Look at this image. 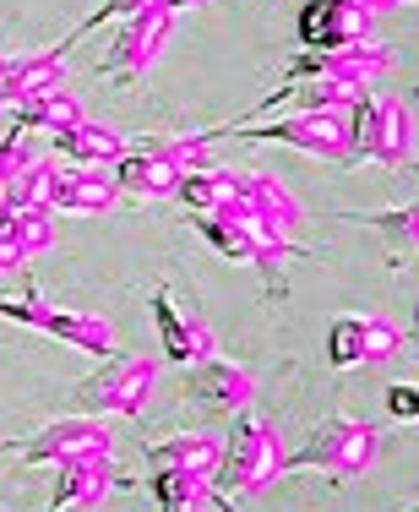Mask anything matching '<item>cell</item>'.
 I'll return each instance as SVG.
<instances>
[{
	"label": "cell",
	"instance_id": "6da1fadb",
	"mask_svg": "<svg viewBox=\"0 0 419 512\" xmlns=\"http://www.w3.org/2000/svg\"><path fill=\"white\" fill-rule=\"evenodd\" d=\"M381 164V169H403L414 158V109L398 93L381 99H354L349 104V164Z\"/></svg>",
	"mask_w": 419,
	"mask_h": 512
},
{
	"label": "cell",
	"instance_id": "7a4b0ae2",
	"mask_svg": "<svg viewBox=\"0 0 419 512\" xmlns=\"http://www.w3.org/2000/svg\"><path fill=\"white\" fill-rule=\"evenodd\" d=\"M289 469V453H283V436L267 420H240L229 431L224 453H218V474H213V491L229 496H262L278 474Z\"/></svg>",
	"mask_w": 419,
	"mask_h": 512
},
{
	"label": "cell",
	"instance_id": "3957f363",
	"mask_svg": "<svg viewBox=\"0 0 419 512\" xmlns=\"http://www.w3.org/2000/svg\"><path fill=\"white\" fill-rule=\"evenodd\" d=\"M207 137H245V142H278V148L349 164V109H294L278 126H213Z\"/></svg>",
	"mask_w": 419,
	"mask_h": 512
},
{
	"label": "cell",
	"instance_id": "277c9868",
	"mask_svg": "<svg viewBox=\"0 0 419 512\" xmlns=\"http://www.w3.org/2000/svg\"><path fill=\"white\" fill-rule=\"evenodd\" d=\"M381 453V431L371 420H349V414H338V420H322L311 431V442L300 447V453H289V469H327L332 480H354V474H365Z\"/></svg>",
	"mask_w": 419,
	"mask_h": 512
},
{
	"label": "cell",
	"instance_id": "5b68a950",
	"mask_svg": "<svg viewBox=\"0 0 419 512\" xmlns=\"http://www.w3.org/2000/svg\"><path fill=\"white\" fill-rule=\"evenodd\" d=\"M158 393V360L147 355H109L98 371L82 382V398L98 409V414H142Z\"/></svg>",
	"mask_w": 419,
	"mask_h": 512
},
{
	"label": "cell",
	"instance_id": "8992f818",
	"mask_svg": "<svg viewBox=\"0 0 419 512\" xmlns=\"http://www.w3.org/2000/svg\"><path fill=\"white\" fill-rule=\"evenodd\" d=\"M169 33H175V11H169V6L137 11V17H126L115 28V44H109V55H104V66H98V71H109V77H120V82L147 77V66L164 55Z\"/></svg>",
	"mask_w": 419,
	"mask_h": 512
},
{
	"label": "cell",
	"instance_id": "52a82bcc",
	"mask_svg": "<svg viewBox=\"0 0 419 512\" xmlns=\"http://www.w3.org/2000/svg\"><path fill=\"white\" fill-rule=\"evenodd\" d=\"M98 453H115V431L93 414H60L49 420L33 442H22V458L28 463H71V458H98Z\"/></svg>",
	"mask_w": 419,
	"mask_h": 512
},
{
	"label": "cell",
	"instance_id": "ba28073f",
	"mask_svg": "<svg viewBox=\"0 0 419 512\" xmlns=\"http://www.w3.org/2000/svg\"><path fill=\"white\" fill-rule=\"evenodd\" d=\"M294 33L305 50H338V44L371 39V17L360 11V0H305Z\"/></svg>",
	"mask_w": 419,
	"mask_h": 512
},
{
	"label": "cell",
	"instance_id": "9c48e42d",
	"mask_svg": "<svg viewBox=\"0 0 419 512\" xmlns=\"http://www.w3.org/2000/svg\"><path fill=\"white\" fill-rule=\"evenodd\" d=\"M66 50H71V39L49 44V50H39V55L6 60V71H0V104L22 109L28 99H39V93H49V88H66Z\"/></svg>",
	"mask_w": 419,
	"mask_h": 512
},
{
	"label": "cell",
	"instance_id": "30bf717a",
	"mask_svg": "<svg viewBox=\"0 0 419 512\" xmlns=\"http://www.w3.org/2000/svg\"><path fill=\"white\" fill-rule=\"evenodd\" d=\"M186 393L196 398V404H207V409H245L256 398V376L245 371V365H234L224 355H207V360H196L191 371H186Z\"/></svg>",
	"mask_w": 419,
	"mask_h": 512
},
{
	"label": "cell",
	"instance_id": "8fae6325",
	"mask_svg": "<svg viewBox=\"0 0 419 512\" xmlns=\"http://www.w3.org/2000/svg\"><path fill=\"white\" fill-rule=\"evenodd\" d=\"M153 316H158V327H164V355L169 360L196 365V360L218 355V333L196 311H180V300L169 295V289H158V295H153Z\"/></svg>",
	"mask_w": 419,
	"mask_h": 512
},
{
	"label": "cell",
	"instance_id": "7c38bea8",
	"mask_svg": "<svg viewBox=\"0 0 419 512\" xmlns=\"http://www.w3.org/2000/svg\"><path fill=\"white\" fill-rule=\"evenodd\" d=\"M120 202L115 180H109V169L98 164H77V169H60L55 186H49V213H82V218H98L109 213V207Z\"/></svg>",
	"mask_w": 419,
	"mask_h": 512
},
{
	"label": "cell",
	"instance_id": "4fadbf2b",
	"mask_svg": "<svg viewBox=\"0 0 419 512\" xmlns=\"http://www.w3.org/2000/svg\"><path fill=\"white\" fill-rule=\"evenodd\" d=\"M109 180H115L120 197H137V202H164L175 197L180 186V169L169 164V158L147 153V148H131L120 164H109Z\"/></svg>",
	"mask_w": 419,
	"mask_h": 512
},
{
	"label": "cell",
	"instance_id": "5bb4252c",
	"mask_svg": "<svg viewBox=\"0 0 419 512\" xmlns=\"http://www.w3.org/2000/svg\"><path fill=\"white\" fill-rule=\"evenodd\" d=\"M109 491H115V458H109V453L71 458V463H60V474H55V502H49V512L98 507Z\"/></svg>",
	"mask_w": 419,
	"mask_h": 512
},
{
	"label": "cell",
	"instance_id": "9a60e30c",
	"mask_svg": "<svg viewBox=\"0 0 419 512\" xmlns=\"http://www.w3.org/2000/svg\"><path fill=\"white\" fill-rule=\"evenodd\" d=\"M218 453H224V442L207 436V431H180V436H169V442L147 447V458H153L158 469L196 474V480H207V485H213V474H218Z\"/></svg>",
	"mask_w": 419,
	"mask_h": 512
},
{
	"label": "cell",
	"instance_id": "2e32d148",
	"mask_svg": "<svg viewBox=\"0 0 419 512\" xmlns=\"http://www.w3.org/2000/svg\"><path fill=\"white\" fill-rule=\"evenodd\" d=\"M240 202L256 213V224L273 229V235H294V229L305 224V207L294 191H283L278 180L267 175H240Z\"/></svg>",
	"mask_w": 419,
	"mask_h": 512
},
{
	"label": "cell",
	"instance_id": "e0dca14e",
	"mask_svg": "<svg viewBox=\"0 0 419 512\" xmlns=\"http://www.w3.org/2000/svg\"><path fill=\"white\" fill-rule=\"evenodd\" d=\"M0 246L17 262L55 251V213L49 207H0Z\"/></svg>",
	"mask_w": 419,
	"mask_h": 512
},
{
	"label": "cell",
	"instance_id": "ac0fdd59",
	"mask_svg": "<svg viewBox=\"0 0 419 512\" xmlns=\"http://www.w3.org/2000/svg\"><path fill=\"white\" fill-rule=\"evenodd\" d=\"M55 153L60 158H77V164H120V158L131 153V142L120 137L115 126H104V120H77L71 131H55Z\"/></svg>",
	"mask_w": 419,
	"mask_h": 512
},
{
	"label": "cell",
	"instance_id": "d6986e66",
	"mask_svg": "<svg viewBox=\"0 0 419 512\" xmlns=\"http://www.w3.org/2000/svg\"><path fill=\"white\" fill-rule=\"evenodd\" d=\"M39 333L60 338V344H71V349H82V355H98V360L115 355V327H109L104 316H93V311H55V306H49V316L39 322Z\"/></svg>",
	"mask_w": 419,
	"mask_h": 512
},
{
	"label": "cell",
	"instance_id": "ffe728a7",
	"mask_svg": "<svg viewBox=\"0 0 419 512\" xmlns=\"http://www.w3.org/2000/svg\"><path fill=\"white\" fill-rule=\"evenodd\" d=\"M175 197L191 207V213H224V207L240 197V169L229 164H202L191 175H180Z\"/></svg>",
	"mask_w": 419,
	"mask_h": 512
},
{
	"label": "cell",
	"instance_id": "44dd1931",
	"mask_svg": "<svg viewBox=\"0 0 419 512\" xmlns=\"http://www.w3.org/2000/svg\"><path fill=\"white\" fill-rule=\"evenodd\" d=\"M77 120H88V109H82V99L71 88H49V93H39V99H28L17 109L22 131H71Z\"/></svg>",
	"mask_w": 419,
	"mask_h": 512
},
{
	"label": "cell",
	"instance_id": "7402d4cb",
	"mask_svg": "<svg viewBox=\"0 0 419 512\" xmlns=\"http://www.w3.org/2000/svg\"><path fill=\"white\" fill-rule=\"evenodd\" d=\"M55 175H60V158H28V164L0 186V207H44Z\"/></svg>",
	"mask_w": 419,
	"mask_h": 512
},
{
	"label": "cell",
	"instance_id": "603a6c76",
	"mask_svg": "<svg viewBox=\"0 0 419 512\" xmlns=\"http://www.w3.org/2000/svg\"><path fill=\"white\" fill-rule=\"evenodd\" d=\"M403 355V327L381 311H360V365H381Z\"/></svg>",
	"mask_w": 419,
	"mask_h": 512
},
{
	"label": "cell",
	"instance_id": "cb8c5ba5",
	"mask_svg": "<svg viewBox=\"0 0 419 512\" xmlns=\"http://www.w3.org/2000/svg\"><path fill=\"white\" fill-rule=\"evenodd\" d=\"M327 360L338 365V371H349V365H360V311L338 316V322L327 327Z\"/></svg>",
	"mask_w": 419,
	"mask_h": 512
},
{
	"label": "cell",
	"instance_id": "d4e9b609",
	"mask_svg": "<svg viewBox=\"0 0 419 512\" xmlns=\"http://www.w3.org/2000/svg\"><path fill=\"white\" fill-rule=\"evenodd\" d=\"M153 6H164V0H104V6H98V11H93L88 22H82L77 33H66V39L77 44V39H88L93 28H109V22H126V17H137V11H153Z\"/></svg>",
	"mask_w": 419,
	"mask_h": 512
},
{
	"label": "cell",
	"instance_id": "484cf974",
	"mask_svg": "<svg viewBox=\"0 0 419 512\" xmlns=\"http://www.w3.org/2000/svg\"><path fill=\"white\" fill-rule=\"evenodd\" d=\"M153 496L158 502H202V496H213V485L196 480V474H153Z\"/></svg>",
	"mask_w": 419,
	"mask_h": 512
},
{
	"label": "cell",
	"instance_id": "4316f807",
	"mask_svg": "<svg viewBox=\"0 0 419 512\" xmlns=\"http://www.w3.org/2000/svg\"><path fill=\"white\" fill-rule=\"evenodd\" d=\"M28 158H33V153H28V131H22L17 120H11L6 137H0V186H6V180L17 175L22 164H28Z\"/></svg>",
	"mask_w": 419,
	"mask_h": 512
},
{
	"label": "cell",
	"instance_id": "83f0119b",
	"mask_svg": "<svg viewBox=\"0 0 419 512\" xmlns=\"http://www.w3.org/2000/svg\"><path fill=\"white\" fill-rule=\"evenodd\" d=\"M164 512H213V496H202V502H164Z\"/></svg>",
	"mask_w": 419,
	"mask_h": 512
},
{
	"label": "cell",
	"instance_id": "f1b7e54d",
	"mask_svg": "<svg viewBox=\"0 0 419 512\" xmlns=\"http://www.w3.org/2000/svg\"><path fill=\"white\" fill-rule=\"evenodd\" d=\"M392 409H398V414H414V393H392Z\"/></svg>",
	"mask_w": 419,
	"mask_h": 512
},
{
	"label": "cell",
	"instance_id": "f546056e",
	"mask_svg": "<svg viewBox=\"0 0 419 512\" xmlns=\"http://www.w3.org/2000/svg\"><path fill=\"white\" fill-rule=\"evenodd\" d=\"M164 6H169V11H175V17H180V11H186V6H207V0H164Z\"/></svg>",
	"mask_w": 419,
	"mask_h": 512
},
{
	"label": "cell",
	"instance_id": "4dcf8cb0",
	"mask_svg": "<svg viewBox=\"0 0 419 512\" xmlns=\"http://www.w3.org/2000/svg\"><path fill=\"white\" fill-rule=\"evenodd\" d=\"M0 120H6V104H0Z\"/></svg>",
	"mask_w": 419,
	"mask_h": 512
},
{
	"label": "cell",
	"instance_id": "1f68e13d",
	"mask_svg": "<svg viewBox=\"0 0 419 512\" xmlns=\"http://www.w3.org/2000/svg\"><path fill=\"white\" fill-rule=\"evenodd\" d=\"M0 71H6V55H0Z\"/></svg>",
	"mask_w": 419,
	"mask_h": 512
},
{
	"label": "cell",
	"instance_id": "d6a6232c",
	"mask_svg": "<svg viewBox=\"0 0 419 512\" xmlns=\"http://www.w3.org/2000/svg\"><path fill=\"white\" fill-rule=\"evenodd\" d=\"M0 453H6V442H0Z\"/></svg>",
	"mask_w": 419,
	"mask_h": 512
}]
</instances>
